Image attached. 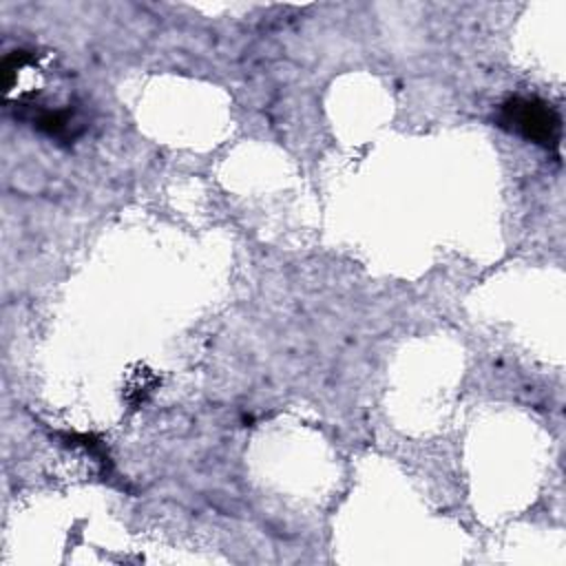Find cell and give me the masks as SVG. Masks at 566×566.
<instances>
[{"mask_svg": "<svg viewBox=\"0 0 566 566\" xmlns=\"http://www.w3.org/2000/svg\"><path fill=\"white\" fill-rule=\"evenodd\" d=\"M4 108L35 130L71 142L84 130L82 104L62 86L55 64L35 49H15L2 60Z\"/></svg>", "mask_w": 566, "mask_h": 566, "instance_id": "1", "label": "cell"}, {"mask_svg": "<svg viewBox=\"0 0 566 566\" xmlns=\"http://www.w3.org/2000/svg\"><path fill=\"white\" fill-rule=\"evenodd\" d=\"M500 126L555 150L562 139L559 113L537 97H513L502 104Z\"/></svg>", "mask_w": 566, "mask_h": 566, "instance_id": "2", "label": "cell"}]
</instances>
